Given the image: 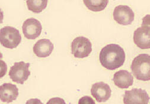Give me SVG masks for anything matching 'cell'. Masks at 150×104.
<instances>
[{
  "label": "cell",
  "mask_w": 150,
  "mask_h": 104,
  "mask_svg": "<svg viewBox=\"0 0 150 104\" xmlns=\"http://www.w3.org/2000/svg\"><path fill=\"white\" fill-rule=\"evenodd\" d=\"M125 53L119 45L109 44L100 52L99 60L106 69L113 70L121 67L125 61Z\"/></svg>",
  "instance_id": "obj_1"
},
{
  "label": "cell",
  "mask_w": 150,
  "mask_h": 104,
  "mask_svg": "<svg viewBox=\"0 0 150 104\" xmlns=\"http://www.w3.org/2000/svg\"><path fill=\"white\" fill-rule=\"evenodd\" d=\"M131 69L137 79L150 81V55L143 53L137 56L133 60Z\"/></svg>",
  "instance_id": "obj_2"
},
{
  "label": "cell",
  "mask_w": 150,
  "mask_h": 104,
  "mask_svg": "<svg viewBox=\"0 0 150 104\" xmlns=\"http://www.w3.org/2000/svg\"><path fill=\"white\" fill-rule=\"evenodd\" d=\"M21 41L19 31L10 26H6L0 30V43L8 48L17 47Z\"/></svg>",
  "instance_id": "obj_3"
},
{
  "label": "cell",
  "mask_w": 150,
  "mask_h": 104,
  "mask_svg": "<svg viewBox=\"0 0 150 104\" xmlns=\"http://www.w3.org/2000/svg\"><path fill=\"white\" fill-rule=\"evenodd\" d=\"M92 51L90 40L83 36L74 39L71 43V52L75 58L83 59L88 57Z\"/></svg>",
  "instance_id": "obj_4"
},
{
  "label": "cell",
  "mask_w": 150,
  "mask_h": 104,
  "mask_svg": "<svg viewBox=\"0 0 150 104\" xmlns=\"http://www.w3.org/2000/svg\"><path fill=\"white\" fill-rule=\"evenodd\" d=\"M29 63H24V62H16L10 68L9 76L11 79L17 84L23 85L26 82L30 74L29 67Z\"/></svg>",
  "instance_id": "obj_5"
},
{
  "label": "cell",
  "mask_w": 150,
  "mask_h": 104,
  "mask_svg": "<svg viewBox=\"0 0 150 104\" xmlns=\"http://www.w3.org/2000/svg\"><path fill=\"white\" fill-rule=\"evenodd\" d=\"M149 97L145 90L134 88L126 91L123 95L124 104H148Z\"/></svg>",
  "instance_id": "obj_6"
},
{
  "label": "cell",
  "mask_w": 150,
  "mask_h": 104,
  "mask_svg": "<svg viewBox=\"0 0 150 104\" xmlns=\"http://www.w3.org/2000/svg\"><path fill=\"white\" fill-rule=\"evenodd\" d=\"M114 20L119 24L127 25L131 24L135 18L133 10L128 6L120 5L116 7L113 13Z\"/></svg>",
  "instance_id": "obj_7"
},
{
  "label": "cell",
  "mask_w": 150,
  "mask_h": 104,
  "mask_svg": "<svg viewBox=\"0 0 150 104\" xmlns=\"http://www.w3.org/2000/svg\"><path fill=\"white\" fill-rule=\"evenodd\" d=\"M22 30L25 37L28 39L34 40L40 35L42 26L39 20L30 18L24 22Z\"/></svg>",
  "instance_id": "obj_8"
},
{
  "label": "cell",
  "mask_w": 150,
  "mask_h": 104,
  "mask_svg": "<svg viewBox=\"0 0 150 104\" xmlns=\"http://www.w3.org/2000/svg\"><path fill=\"white\" fill-rule=\"evenodd\" d=\"M134 41L141 49L150 48V26L141 25L134 33Z\"/></svg>",
  "instance_id": "obj_9"
},
{
  "label": "cell",
  "mask_w": 150,
  "mask_h": 104,
  "mask_svg": "<svg viewBox=\"0 0 150 104\" xmlns=\"http://www.w3.org/2000/svg\"><path fill=\"white\" fill-rule=\"evenodd\" d=\"M91 93L98 102H105L110 98L112 90L107 84L100 82L92 85Z\"/></svg>",
  "instance_id": "obj_10"
},
{
  "label": "cell",
  "mask_w": 150,
  "mask_h": 104,
  "mask_svg": "<svg viewBox=\"0 0 150 104\" xmlns=\"http://www.w3.org/2000/svg\"><path fill=\"white\" fill-rule=\"evenodd\" d=\"M113 81L115 85L118 88L127 89L133 85L134 77L128 71L120 70L114 74Z\"/></svg>",
  "instance_id": "obj_11"
},
{
  "label": "cell",
  "mask_w": 150,
  "mask_h": 104,
  "mask_svg": "<svg viewBox=\"0 0 150 104\" xmlns=\"http://www.w3.org/2000/svg\"><path fill=\"white\" fill-rule=\"evenodd\" d=\"M18 96V89L12 84H4L0 86V99L3 102L11 103Z\"/></svg>",
  "instance_id": "obj_12"
},
{
  "label": "cell",
  "mask_w": 150,
  "mask_h": 104,
  "mask_svg": "<svg viewBox=\"0 0 150 104\" xmlns=\"http://www.w3.org/2000/svg\"><path fill=\"white\" fill-rule=\"evenodd\" d=\"M54 46L49 39H44L38 40L33 46L35 54L39 58H46L52 53Z\"/></svg>",
  "instance_id": "obj_13"
},
{
  "label": "cell",
  "mask_w": 150,
  "mask_h": 104,
  "mask_svg": "<svg viewBox=\"0 0 150 104\" xmlns=\"http://www.w3.org/2000/svg\"><path fill=\"white\" fill-rule=\"evenodd\" d=\"M86 6L92 11H101L106 7L109 1L108 0H84L83 1Z\"/></svg>",
  "instance_id": "obj_14"
},
{
  "label": "cell",
  "mask_w": 150,
  "mask_h": 104,
  "mask_svg": "<svg viewBox=\"0 0 150 104\" xmlns=\"http://www.w3.org/2000/svg\"><path fill=\"white\" fill-rule=\"evenodd\" d=\"M28 9L31 11L39 13L42 12L47 6V0H28L26 1Z\"/></svg>",
  "instance_id": "obj_15"
},
{
  "label": "cell",
  "mask_w": 150,
  "mask_h": 104,
  "mask_svg": "<svg viewBox=\"0 0 150 104\" xmlns=\"http://www.w3.org/2000/svg\"><path fill=\"white\" fill-rule=\"evenodd\" d=\"M79 104H96V103L90 96H84L79 99Z\"/></svg>",
  "instance_id": "obj_16"
},
{
  "label": "cell",
  "mask_w": 150,
  "mask_h": 104,
  "mask_svg": "<svg viewBox=\"0 0 150 104\" xmlns=\"http://www.w3.org/2000/svg\"><path fill=\"white\" fill-rule=\"evenodd\" d=\"M7 71V65L6 62L2 60H0V79L3 77Z\"/></svg>",
  "instance_id": "obj_17"
},
{
  "label": "cell",
  "mask_w": 150,
  "mask_h": 104,
  "mask_svg": "<svg viewBox=\"0 0 150 104\" xmlns=\"http://www.w3.org/2000/svg\"><path fill=\"white\" fill-rule=\"evenodd\" d=\"M46 104H66V103L63 99L56 97L49 99Z\"/></svg>",
  "instance_id": "obj_18"
},
{
  "label": "cell",
  "mask_w": 150,
  "mask_h": 104,
  "mask_svg": "<svg viewBox=\"0 0 150 104\" xmlns=\"http://www.w3.org/2000/svg\"><path fill=\"white\" fill-rule=\"evenodd\" d=\"M142 25H146L150 26V14H147L144 17H143Z\"/></svg>",
  "instance_id": "obj_19"
},
{
  "label": "cell",
  "mask_w": 150,
  "mask_h": 104,
  "mask_svg": "<svg viewBox=\"0 0 150 104\" xmlns=\"http://www.w3.org/2000/svg\"><path fill=\"white\" fill-rule=\"evenodd\" d=\"M26 104H43L39 99H30L27 100Z\"/></svg>",
  "instance_id": "obj_20"
},
{
  "label": "cell",
  "mask_w": 150,
  "mask_h": 104,
  "mask_svg": "<svg viewBox=\"0 0 150 104\" xmlns=\"http://www.w3.org/2000/svg\"><path fill=\"white\" fill-rule=\"evenodd\" d=\"M3 19H4V13L2 10L0 8V24H1L3 22Z\"/></svg>",
  "instance_id": "obj_21"
},
{
  "label": "cell",
  "mask_w": 150,
  "mask_h": 104,
  "mask_svg": "<svg viewBox=\"0 0 150 104\" xmlns=\"http://www.w3.org/2000/svg\"><path fill=\"white\" fill-rule=\"evenodd\" d=\"M2 58H3V54L1 53V52H0V59Z\"/></svg>",
  "instance_id": "obj_22"
}]
</instances>
